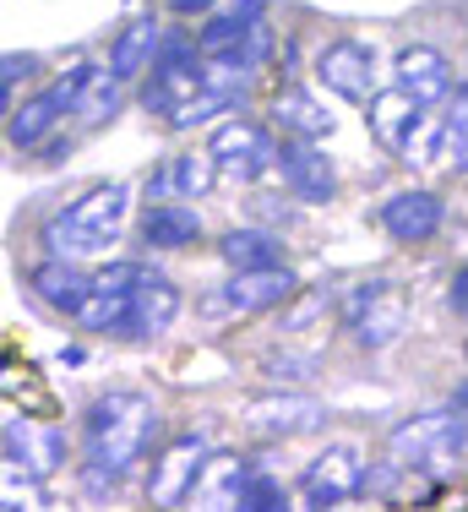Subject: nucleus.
<instances>
[{
  "label": "nucleus",
  "instance_id": "obj_1",
  "mask_svg": "<svg viewBox=\"0 0 468 512\" xmlns=\"http://www.w3.org/2000/svg\"><path fill=\"white\" fill-rule=\"evenodd\" d=\"M158 436V409L142 393H104L82 414V485L88 496L115 491L131 474V463L147 458Z\"/></svg>",
  "mask_w": 468,
  "mask_h": 512
},
{
  "label": "nucleus",
  "instance_id": "obj_2",
  "mask_svg": "<svg viewBox=\"0 0 468 512\" xmlns=\"http://www.w3.org/2000/svg\"><path fill=\"white\" fill-rule=\"evenodd\" d=\"M126 213H131V186L109 180V186L82 191L71 207H60V213L44 224L39 240H44L49 256H71V262H82V256H98V251L115 246L120 229H126Z\"/></svg>",
  "mask_w": 468,
  "mask_h": 512
},
{
  "label": "nucleus",
  "instance_id": "obj_3",
  "mask_svg": "<svg viewBox=\"0 0 468 512\" xmlns=\"http://www.w3.org/2000/svg\"><path fill=\"white\" fill-rule=\"evenodd\" d=\"M463 442H468V425H463L452 409L414 414V420L392 425V436H387L392 463H403V469H420V474H447L452 463H458Z\"/></svg>",
  "mask_w": 468,
  "mask_h": 512
},
{
  "label": "nucleus",
  "instance_id": "obj_4",
  "mask_svg": "<svg viewBox=\"0 0 468 512\" xmlns=\"http://www.w3.org/2000/svg\"><path fill=\"white\" fill-rule=\"evenodd\" d=\"M294 273L289 267H256V273H234L229 284L207 289L202 300H196V316H207V322H240V316H256V311H273L283 300L294 295Z\"/></svg>",
  "mask_w": 468,
  "mask_h": 512
},
{
  "label": "nucleus",
  "instance_id": "obj_5",
  "mask_svg": "<svg viewBox=\"0 0 468 512\" xmlns=\"http://www.w3.org/2000/svg\"><path fill=\"white\" fill-rule=\"evenodd\" d=\"M207 153L218 158L224 180H234V186H251V180H262L267 169L278 164V142H273V131H267L262 120H245V115L224 120V126L213 131V142H207Z\"/></svg>",
  "mask_w": 468,
  "mask_h": 512
},
{
  "label": "nucleus",
  "instance_id": "obj_6",
  "mask_svg": "<svg viewBox=\"0 0 468 512\" xmlns=\"http://www.w3.org/2000/svg\"><path fill=\"white\" fill-rule=\"evenodd\" d=\"M409 322V306L403 295L387 284V278H371V284H354V295L343 300V327L354 333L360 349H387L392 338Z\"/></svg>",
  "mask_w": 468,
  "mask_h": 512
},
{
  "label": "nucleus",
  "instance_id": "obj_7",
  "mask_svg": "<svg viewBox=\"0 0 468 512\" xmlns=\"http://www.w3.org/2000/svg\"><path fill=\"white\" fill-rule=\"evenodd\" d=\"M147 273H153V267H142V262H115V267H104V273L93 278L88 300H82L77 322L88 327V333H120V338H126L131 306H137V289H142Z\"/></svg>",
  "mask_w": 468,
  "mask_h": 512
},
{
  "label": "nucleus",
  "instance_id": "obj_8",
  "mask_svg": "<svg viewBox=\"0 0 468 512\" xmlns=\"http://www.w3.org/2000/svg\"><path fill=\"white\" fill-rule=\"evenodd\" d=\"M300 491L311 507H338L349 496L365 491V453L354 442H332L327 453H316L300 474Z\"/></svg>",
  "mask_w": 468,
  "mask_h": 512
},
{
  "label": "nucleus",
  "instance_id": "obj_9",
  "mask_svg": "<svg viewBox=\"0 0 468 512\" xmlns=\"http://www.w3.org/2000/svg\"><path fill=\"white\" fill-rule=\"evenodd\" d=\"M202 463H207V442H202V436H196V431L175 436V442L153 458V474H147V496H153V507H180V502H186V496L196 491Z\"/></svg>",
  "mask_w": 468,
  "mask_h": 512
},
{
  "label": "nucleus",
  "instance_id": "obj_10",
  "mask_svg": "<svg viewBox=\"0 0 468 512\" xmlns=\"http://www.w3.org/2000/svg\"><path fill=\"white\" fill-rule=\"evenodd\" d=\"M60 463H66V436L55 431V425H28L11 414L6 420V474L17 480V474H33V480H44V474H55Z\"/></svg>",
  "mask_w": 468,
  "mask_h": 512
},
{
  "label": "nucleus",
  "instance_id": "obj_11",
  "mask_svg": "<svg viewBox=\"0 0 468 512\" xmlns=\"http://www.w3.org/2000/svg\"><path fill=\"white\" fill-rule=\"evenodd\" d=\"M278 169H283V186H289L300 202H327L332 191H338L332 158L316 148L311 137H283L278 142Z\"/></svg>",
  "mask_w": 468,
  "mask_h": 512
},
{
  "label": "nucleus",
  "instance_id": "obj_12",
  "mask_svg": "<svg viewBox=\"0 0 468 512\" xmlns=\"http://www.w3.org/2000/svg\"><path fill=\"white\" fill-rule=\"evenodd\" d=\"M316 77L327 82L338 99H349V104H371V77H376V55L365 50V44H354V39H338V44H327L322 55H316Z\"/></svg>",
  "mask_w": 468,
  "mask_h": 512
},
{
  "label": "nucleus",
  "instance_id": "obj_13",
  "mask_svg": "<svg viewBox=\"0 0 468 512\" xmlns=\"http://www.w3.org/2000/svg\"><path fill=\"white\" fill-rule=\"evenodd\" d=\"M420 99L403 88H387V93H371V104H365V120H371V137L381 142V148L392 153H409V142L420 137L425 115H420Z\"/></svg>",
  "mask_w": 468,
  "mask_h": 512
},
{
  "label": "nucleus",
  "instance_id": "obj_14",
  "mask_svg": "<svg viewBox=\"0 0 468 512\" xmlns=\"http://www.w3.org/2000/svg\"><path fill=\"white\" fill-rule=\"evenodd\" d=\"M322 425V404L316 398H294V393H267L245 404V431L256 436H300Z\"/></svg>",
  "mask_w": 468,
  "mask_h": 512
},
{
  "label": "nucleus",
  "instance_id": "obj_15",
  "mask_svg": "<svg viewBox=\"0 0 468 512\" xmlns=\"http://www.w3.org/2000/svg\"><path fill=\"white\" fill-rule=\"evenodd\" d=\"M392 82H398L403 93H414L425 109L452 99V66L441 50H430V44H409V50L398 55V66H392Z\"/></svg>",
  "mask_w": 468,
  "mask_h": 512
},
{
  "label": "nucleus",
  "instance_id": "obj_16",
  "mask_svg": "<svg viewBox=\"0 0 468 512\" xmlns=\"http://www.w3.org/2000/svg\"><path fill=\"white\" fill-rule=\"evenodd\" d=\"M381 229L403 246H420L441 229V197L436 191H398V197L381 202Z\"/></svg>",
  "mask_w": 468,
  "mask_h": 512
},
{
  "label": "nucleus",
  "instance_id": "obj_17",
  "mask_svg": "<svg viewBox=\"0 0 468 512\" xmlns=\"http://www.w3.org/2000/svg\"><path fill=\"white\" fill-rule=\"evenodd\" d=\"M28 289L44 300L49 311H66V316H77L82 311V300H88V289H93V278L82 273L71 256H49V262H39L28 273Z\"/></svg>",
  "mask_w": 468,
  "mask_h": 512
},
{
  "label": "nucleus",
  "instance_id": "obj_18",
  "mask_svg": "<svg viewBox=\"0 0 468 512\" xmlns=\"http://www.w3.org/2000/svg\"><path fill=\"white\" fill-rule=\"evenodd\" d=\"M60 115H71V104L60 99L55 82H49L44 93H33V99L11 104V109H6V137H11V148H39L49 131L60 126Z\"/></svg>",
  "mask_w": 468,
  "mask_h": 512
},
{
  "label": "nucleus",
  "instance_id": "obj_19",
  "mask_svg": "<svg viewBox=\"0 0 468 512\" xmlns=\"http://www.w3.org/2000/svg\"><path fill=\"white\" fill-rule=\"evenodd\" d=\"M262 17H267L262 0H234V6H224V11H213V17H207V28L196 33V50H202V55L240 50V44L262 28Z\"/></svg>",
  "mask_w": 468,
  "mask_h": 512
},
{
  "label": "nucleus",
  "instance_id": "obj_20",
  "mask_svg": "<svg viewBox=\"0 0 468 512\" xmlns=\"http://www.w3.org/2000/svg\"><path fill=\"white\" fill-rule=\"evenodd\" d=\"M175 316H180V289L169 284L164 273H147L142 289H137V306H131L126 338H158Z\"/></svg>",
  "mask_w": 468,
  "mask_h": 512
},
{
  "label": "nucleus",
  "instance_id": "obj_21",
  "mask_svg": "<svg viewBox=\"0 0 468 512\" xmlns=\"http://www.w3.org/2000/svg\"><path fill=\"white\" fill-rule=\"evenodd\" d=\"M158 50H164V28H158L153 17H137L131 28H120L115 50H109V71H115L120 82L147 77V71H153V60H158Z\"/></svg>",
  "mask_w": 468,
  "mask_h": 512
},
{
  "label": "nucleus",
  "instance_id": "obj_22",
  "mask_svg": "<svg viewBox=\"0 0 468 512\" xmlns=\"http://www.w3.org/2000/svg\"><path fill=\"white\" fill-rule=\"evenodd\" d=\"M196 235H202V218H196V207H186V197L147 207V218H142V240L153 251H180V246H191Z\"/></svg>",
  "mask_w": 468,
  "mask_h": 512
},
{
  "label": "nucleus",
  "instance_id": "obj_23",
  "mask_svg": "<svg viewBox=\"0 0 468 512\" xmlns=\"http://www.w3.org/2000/svg\"><path fill=\"white\" fill-rule=\"evenodd\" d=\"M245 474H251V463L234 458V453H213L202 463V474H196V491L191 502L196 507H240V485Z\"/></svg>",
  "mask_w": 468,
  "mask_h": 512
},
{
  "label": "nucleus",
  "instance_id": "obj_24",
  "mask_svg": "<svg viewBox=\"0 0 468 512\" xmlns=\"http://www.w3.org/2000/svg\"><path fill=\"white\" fill-rule=\"evenodd\" d=\"M273 126L283 131V137H311V142L332 137V115L300 88H283L273 99Z\"/></svg>",
  "mask_w": 468,
  "mask_h": 512
},
{
  "label": "nucleus",
  "instance_id": "obj_25",
  "mask_svg": "<svg viewBox=\"0 0 468 512\" xmlns=\"http://www.w3.org/2000/svg\"><path fill=\"white\" fill-rule=\"evenodd\" d=\"M218 256H224L234 273H256V267H278L283 246H278V235H267V229H229V235L218 240Z\"/></svg>",
  "mask_w": 468,
  "mask_h": 512
},
{
  "label": "nucleus",
  "instance_id": "obj_26",
  "mask_svg": "<svg viewBox=\"0 0 468 512\" xmlns=\"http://www.w3.org/2000/svg\"><path fill=\"white\" fill-rule=\"evenodd\" d=\"M436 164L468 169V88L447 99V115L436 120Z\"/></svg>",
  "mask_w": 468,
  "mask_h": 512
},
{
  "label": "nucleus",
  "instance_id": "obj_27",
  "mask_svg": "<svg viewBox=\"0 0 468 512\" xmlns=\"http://www.w3.org/2000/svg\"><path fill=\"white\" fill-rule=\"evenodd\" d=\"M71 115H77L88 131H93V126H104V120H115V115H120V77H115V71H93Z\"/></svg>",
  "mask_w": 468,
  "mask_h": 512
},
{
  "label": "nucleus",
  "instance_id": "obj_28",
  "mask_svg": "<svg viewBox=\"0 0 468 512\" xmlns=\"http://www.w3.org/2000/svg\"><path fill=\"white\" fill-rule=\"evenodd\" d=\"M218 175H224V169H218V158H213V153H186V158H175V164H169V180H175V197H186V202L207 197Z\"/></svg>",
  "mask_w": 468,
  "mask_h": 512
},
{
  "label": "nucleus",
  "instance_id": "obj_29",
  "mask_svg": "<svg viewBox=\"0 0 468 512\" xmlns=\"http://www.w3.org/2000/svg\"><path fill=\"white\" fill-rule=\"evenodd\" d=\"M240 507L245 512H278V507H289V491H283L267 469L251 463V474H245V485H240Z\"/></svg>",
  "mask_w": 468,
  "mask_h": 512
},
{
  "label": "nucleus",
  "instance_id": "obj_30",
  "mask_svg": "<svg viewBox=\"0 0 468 512\" xmlns=\"http://www.w3.org/2000/svg\"><path fill=\"white\" fill-rule=\"evenodd\" d=\"M33 66H39L33 55H6V71H0V93H6V109L17 104V82L33 77Z\"/></svg>",
  "mask_w": 468,
  "mask_h": 512
},
{
  "label": "nucleus",
  "instance_id": "obj_31",
  "mask_svg": "<svg viewBox=\"0 0 468 512\" xmlns=\"http://www.w3.org/2000/svg\"><path fill=\"white\" fill-rule=\"evenodd\" d=\"M305 376L311 371V355H267V376Z\"/></svg>",
  "mask_w": 468,
  "mask_h": 512
},
{
  "label": "nucleus",
  "instance_id": "obj_32",
  "mask_svg": "<svg viewBox=\"0 0 468 512\" xmlns=\"http://www.w3.org/2000/svg\"><path fill=\"white\" fill-rule=\"evenodd\" d=\"M452 306H458V311L468 316V267H463L458 278H452Z\"/></svg>",
  "mask_w": 468,
  "mask_h": 512
},
{
  "label": "nucleus",
  "instance_id": "obj_33",
  "mask_svg": "<svg viewBox=\"0 0 468 512\" xmlns=\"http://www.w3.org/2000/svg\"><path fill=\"white\" fill-rule=\"evenodd\" d=\"M169 6H175L180 17H191V11H207V6H213V0H169Z\"/></svg>",
  "mask_w": 468,
  "mask_h": 512
},
{
  "label": "nucleus",
  "instance_id": "obj_34",
  "mask_svg": "<svg viewBox=\"0 0 468 512\" xmlns=\"http://www.w3.org/2000/svg\"><path fill=\"white\" fill-rule=\"evenodd\" d=\"M458 409H468V387H458Z\"/></svg>",
  "mask_w": 468,
  "mask_h": 512
}]
</instances>
